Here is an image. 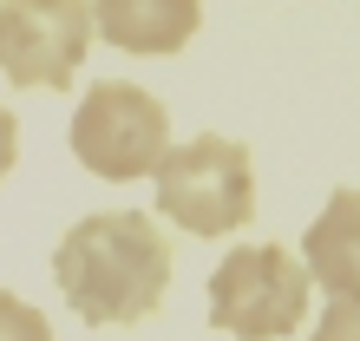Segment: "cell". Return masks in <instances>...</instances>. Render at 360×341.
I'll list each match as a JSON object with an SVG mask.
<instances>
[{"mask_svg": "<svg viewBox=\"0 0 360 341\" xmlns=\"http://www.w3.org/2000/svg\"><path fill=\"white\" fill-rule=\"evenodd\" d=\"M59 295L92 328L144 322L171 289V243L158 237V217L144 210H98L79 217L53 249Z\"/></svg>", "mask_w": 360, "mask_h": 341, "instance_id": "6da1fadb", "label": "cell"}, {"mask_svg": "<svg viewBox=\"0 0 360 341\" xmlns=\"http://www.w3.org/2000/svg\"><path fill=\"white\" fill-rule=\"evenodd\" d=\"M158 217H171L190 237H229L256 217V164L249 144L223 132H197L158 158Z\"/></svg>", "mask_w": 360, "mask_h": 341, "instance_id": "7a4b0ae2", "label": "cell"}, {"mask_svg": "<svg viewBox=\"0 0 360 341\" xmlns=\"http://www.w3.org/2000/svg\"><path fill=\"white\" fill-rule=\"evenodd\" d=\"M308 269L282 243H243L210 269V322L236 341H282L308 315Z\"/></svg>", "mask_w": 360, "mask_h": 341, "instance_id": "3957f363", "label": "cell"}, {"mask_svg": "<svg viewBox=\"0 0 360 341\" xmlns=\"http://www.w3.org/2000/svg\"><path fill=\"white\" fill-rule=\"evenodd\" d=\"M171 151V112L131 79H98L72 112V158L105 184L151 178L158 158Z\"/></svg>", "mask_w": 360, "mask_h": 341, "instance_id": "277c9868", "label": "cell"}, {"mask_svg": "<svg viewBox=\"0 0 360 341\" xmlns=\"http://www.w3.org/2000/svg\"><path fill=\"white\" fill-rule=\"evenodd\" d=\"M92 46V0H0V73L20 92H66Z\"/></svg>", "mask_w": 360, "mask_h": 341, "instance_id": "5b68a950", "label": "cell"}, {"mask_svg": "<svg viewBox=\"0 0 360 341\" xmlns=\"http://www.w3.org/2000/svg\"><path fill=\"white\" fill-rule=\"evenodd\" d=\"M203 27V0H92V33L138 59H171Z\"/></svg>", "mask_w": 360, "mask_h": 341, "instance_id": "8992f818", "label": "cell"}, {"mask_svg": "<svg viewBox=\"0 0 360 341\" xmlns=\"http://www.w3.org/2000/svg\"><path fill=\"white\" fill-rule=\"evenodd\" d=\"M302 269L328 295H360V184L334 190L302 237Z\"/></svg>", "mask_w": 360, "mask_h": 341, "instance_id": "52a82bcc", "label": "cell"}, {"mask_svg": "<svg viewBox=\"0 0 360 341\" xmlns=\"http://www.w3.org/2000/svg\"><path fill=\"white\" fill-rule=\"evenodd\" d=\"M0 341H53V322L33 302H20V295L0 289Z\"/></svg>", "mask_w": 360, "mask_h": 341, "instance_id": "ba28073f", "label": "cell"}, {"mask_svg": "<svg viewBox=\"0 0 360 341\" xmlns=\"http://www.w3.org/2000/svg\"><path fill=\"white\" fill-rule=\"evenodd\" d=\"M314 341H360V295H328L314 315Z\"/></svg>", "mask_w": 360, "mask_h": 341, "instance_id": "9c48e42d", "label": "cell"}, {"mask_svg": "<svg viewBox=\"0 0 360 341\" xmlns=\"http://www.w3.org/2000/svg\"><path fill=\"white\" fill-rule=\"evenodd\" d=\"M13 158H20V118L7 112V105H0V178L13 170Z\"/></svg>", "mask_w": 360, "mask_h": 341, "instance_id": "30bf717a", "label": "cell"}]
</instances>
